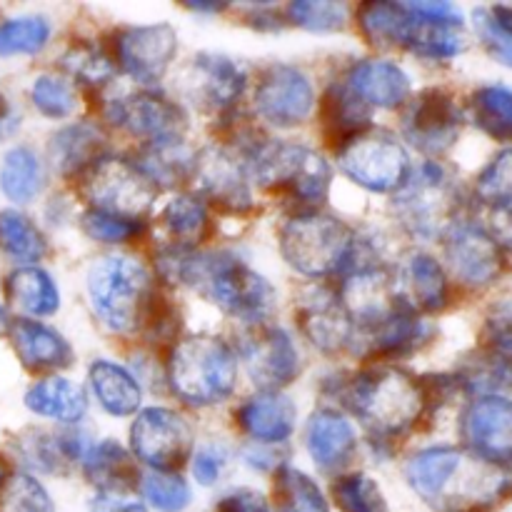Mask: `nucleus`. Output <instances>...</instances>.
Instances as JSON below:
<instances>
[{
  "label": "nucleus",
  "instance_id": "obj_23",
  "mask_svg": "<svg viewBox=\"0 0 512 512\" xmlns=\"http://www.w3.org/2000/svg\"><path fill=\"white\" fill-rule=\"evenodd\" d=\"M395 293L400 303L413 313L415 310L435 313L448 303V278L435 258L425 253L410 255L395 278Z\"/></svg>",
  "mask_w": 512,
  "mask_h": 512
},
{
  "label": "nucleus",
  "instance_id": "obj_13",
  "mask_svg": "<svg viewBox=\"0 0 512 512\" xmlns=\"http://www.w3.org/2000/svg\"><path fill=\"white\" fill-rule=\"evenodd\" d=\"M338 298L353 330H360V335L370 333L405 308L395 293V278L378 265L353 270L345 278Z\"/></svg>",
  "mask_w": 512,
  "mask_h": 512
},
{
  "label": "nucleus",
  "instance_id": "obj_55",
  "mask_svg": "<svg viewBox=\"0 0 512 512\" xmlns=\"http://www.w3.org/2000/svg\"><path fill=\"white\" fill-rule=\"evenodd\" d=\"M218 512H270L268 503L255 490H235L218 503Z\"/></svg>",
  "mask_w": 512,
  "mask_h": 512
},
{
  "label": "nucleus",
  "instance_id": "obj_39",
  "mask_svg": "<svg viewBox=\"0 0 512 512\" xmlns=\"http://www.w3.org/2000/svg\"><path fill=\"white\" fill-rule=\"evenodd\" d=\"M273 495L280 512H330L328 500L320 493L318 485L308 475L288 465L275 473Z\"/></svg>",
  "mask_w": 512,
  "mask_h": 512
},
{
  "label": "nucleus",
  "instance_id": "obj_9",
  "mask_svg": "<svg viewBox=\"0 0 512 512\" xmlns=\"http://www.w3.org/2000/svg\"><path fill=\"white\" fill-rule=\"evenodd\" d=\"M340 170L373 193L398 190L410 175V158L388 130L368 128L340 148Z\"/></svg>",
  "mask_w": 512,
  "mask_h": 512
},
{
  "label": "nucleus",
  "instance_id": "obj_8",
  "mask_svg": "<svg viewBox=\"0 0 512 512\" xmlns=\"http://www.w3.org/2000/svg\"><path fill=\"white\" fill-rule=\"evenodd\" d=\"M393 210L413 235L438 238L455 225L458 190L440 165L425 163L410 170L408 180L395 190Z\"/></svg>",
  "mask_w": 512,
  "mask_h": 512
},
{
  "label": "nucleus",
  "instance_id": "obj_58",
  "mask_svg": "<svg viewBox=\"0 0 512 512\" xmlns=\"http://www.w3.org/2000/svg\"><path fill=\"white\" fill-rule=\"evenodd\" d=\"M18 123H20L18 110H15L8 100L0 98V140L10 138V135L18 130Z\"/></svg>",
  "mask_w": 512,
  "mask_h": 512
},
{
  "label": "nucleus",
  "instance_id": "obj_61",
  "mask_svg": "<svg viewBox=\"0 0 512 512\" xmlns=\"http://www.w3.org/2000/svg\"><path fill=\"white\" fill-rule=\"evenodd\" d=\"M0 483H3V463H0Z\"/></svg>",
  "mask_w": 512,
  "mask_h": 512
},
{
  "label": "nucleus",
  "instance_id": "obj_48",
  "mask_svg": "<svg viewBox=\"0 0 512 512\" xmlns=\"http://www.w3.org/2000/svg\"><path fill=\"white\" fill-rule=\"evenodd\" d=\"M143 495L155 510L180 512L188 508L190 488L175 473H150L143 478Z\"/></svg>",
  "mask_w": 512,
  "mask_h": 512
},
{
  "label": "nucleus",
  "instance_id": "obj_47",
  "mask_svg": "<svg viewBox=\"0 0 512 512\" xmlns=\"http://www.w3.org/2000/svg\"><path fill=\"white\" fill-rule=\"evenodd\" d=\"M475 193L480 203L488 205L490 210L512 205V148L495 155L493 163L478 178Z\"/></svg>",
  "mask_w": 512,
  "mask_h": 512
},
{
  "label": "nucleus",
  "instance_id": "obj_33",
  "mask_svg": "<svg viewBox=\"0 0 512 512\" xmlns=\"http://www.w3.org/2000/svg\"><path fill=\"white\" fill-rule=\"evenodd\" d=\"M323 125L325 135L338 143V148H343L348 140L370 128L368 105L360 103L345 83L333 85L323 100Z\"/></svg>",
  "mask_w": 512,
  "mask_h": 512
},
{
  "label": "nucleus",
  "instance_id": "obj_15",
  "mask_svg": "<svg viewBox=\"0 0 512 512\" xmlns=\"http://www.w3.org/2000/svg\"><path fill=\"white\" fill-rule=\"evenodd\" d=\"M313 85L293 65H273L255 88V110L275 128H295L313 113Z\"/></svg>",
  "mask_w": 512,
  "mask_h": 512
},
{
  "label": "nucleus",
  "instance_id": "obj_22",
  "mask_svg": "<svg viewBox=\"0 0 512 512\" xmlns=\"http://www.w3.org/2000/svg\"><path fill=\"white\" fill-rule=\"evenodd\" d=\"M298 323L310 343H315L325 353H335L353 340V323L338 293H330V290H313L305 295L298 308Z\"/></svg>",
  "mask_w": 512,
  "mask_h": 512
},
{
  "label": "nucleus",
  "instance_id": "obj_46",
  "mask_svg": "<svg viewBox=\"0 0 512 512\" xmlns=\"http://www.w3.org/2000/svg\"><path fill=\"white\" fill-rule=\"evenodd\" d=\"M0 512H55V508L38 480L18 473L0 483Z\"/></svg>",
  "mask_w": 512,
  "mask_h": 512
},
{
  "label": "nucleus",
  "instance_id": "obj_19",
  "mask_svg": "<svg viewBox=\"0 0 512 512\" xmlns=\"http://www.w3.org/2000/svg\"><path fill=\"white\" fill-rule=\"evenodd\" d=\"M118 63L138 83H155L165 75L178 50V35L168 23L138 25L118 35Z\"/></svg>",
  "mask_w": 512,
  "mask_h": 512
},
{
  "label": "nucleus",
  "instance_id": "obj_38",
  "mask_svg": "<svg viewBox=\"0 0 512 512\" xmlns=\"http://www.w3.org/2000/svg\"><path fill=\"white\" fill-rule=\"evenodd\" d=\"M365 38L378 48H403L408 8L405 3H365L358 13Z\"/></svg>",
  "mask_w": 512,
  "mask_h": 512
},
{
  "label": "nucleus",
  "instance_id": "obj_34",
  "mask_svg": "<svg viewBox=\"0 0 512 512\" xmlns=\"http://www.w3.org/2000/svg\"><path fill=\"white\" fill-rule=\"evenodd\" d=\"M5 290H8L10 303L30 315H53L60 308L58 285L45 270L35 268V265L13 270L8 275Z\"/></svg>",
  "mask_w": 512,
  "mask_h": 512
},
{
  "label": "nucleus",
  "instance_id": "obj_25",
  "mask_svg": "<svg viewBox=\"0 0 512 512\" xmlns=\"http://www.w3.org/2000/svg\"><path fill=\"white\" fill-rule=\"evenodd\" d=\"M8 333L20 363L28 370H60L73 365L75 355L68 340L48 325L20 318L10 323Z\"/></svg>",
  "mask_w": 512,
  "mask_h": 512
},
{
  "label": "nucleus",
  "instance_id": "obj_2",
  "mask_svg": "<svg viewBox=\"0 0 512 512\" xmlns=\"http://www.w3.org/2000/svg\"><path fill=\"white\" fill-rule=\"evenodd\" d=\"M173 275L198 288L220 310L258 325L275 310V290L263 275L230 255H173Z\"/></svg>",
  "mask_w": 512,
  "mask_h": 512
},
{
  "label": "nucleus",
  "instance_id": "obj_42",
  "mask_svg": "<svg viewBox=\"0 0 512 512\" xmlns=\"http://www.w3.org/2000/svg\"><path fill=\"white\" fill-rule=\"evenodd\" d=\"M473 118L480 130L498 140H512V90L485 85L473 95Z\"/></svg>",
  "mask_w": 512,
  "mask_h": 512
},
{
  "label": "nucleus",
  "instance_id": "obj_6",
  "mask_svg": "<svg viewBox=\"0 0 512 512\" xmlns=\"http://www.w3.org/2000/svg\"><path fill=\"white\" fill-rule=\"evenodd\" d=\"M245 170L260 188L283 193L298 203L320 205L328 198L330 165L308 145H253L245 155Z\"/></svg>",
  "mask_w": 512,
  "mask_h": 512
},
{
  "label": "nucleus",
  "instance_id": "obj_16",
  "mask_svg": "<svg viewBox=\"0 0 512 512\" xmlns=\"http://www.w3.org/2000/svg\"><path fill=\"white\" fill-rule=\"evenodd\" d=\"M445 258L455 278L473 288L490 285L505 270L503 248L488 230L470 223H455L445 233Z\"/></svg>",
  "mask_w": 512,
  "mask_h": 512
},
{
  "label": "nucleus",
  "instance_id": "obj_21",
  "mask_svg": "<svg viewBox=\"0 0 512 512\" xmlns=\"http://www.w3.org/2000/svg\"><path fill=\"white\" fill-rule=\"evenodd\" d=\"M245 73L238 63L225 55L200 53L190 63L188 95L205 110H230L245 90Z\"/></svg>",
  "mask_w": 512,
  "mask_h": 512
},
{
  "label": "nucleus",
  "instance_id": "obj_52",
  "mask_svg": "<svg viewBox=\"0 0 512 512\" xmlns=\"http://www.w3.org/2000/svg\"><path fill=\"white\" fill-rule=\"evenodd\" d=\"M83 230L93 240H100V243H125V240L140 233V223L133 218H123V215L90 208L83 215Z\"/></svg>",
  "mask_w": 512,
  "mask_h": 512
},
{
  "label": "nucleus",
  "instance_id": "obj_24",
  "mask_svg": "<svg viewBox=\"0 0 512 512\" xmlns=\"http://www.w3.org/2000/svg\"><path fill=\"white\" fill-rule=\"evenodd\" d=\"M308 453L323 470L343 468L355 455V430L338 410L323 408L310 415L305 433Z\"/></svg>",
  "mask_w": 512,
  "mask_h": 512
},
{
  "label": "nucleus",
  "instance_id": "obj_45",
  "mask_svg": "<svg viewBox=\"0 0 512 512\" xmlns=\"http://www.w3.org/2000/svg\"><path fill=\"white\" fill-rule=\"evenodd\" d=\"M50 38V25L38 15L5 20L0 25V55H30L38 53Z\"/></svg>",
  "mask_w": 512,
  "mask_h": 512
},
{
  "label": "nucleus",
  "instance_id": "obj_10",
  "mask_svg": "<svg viewBox=\"0 0 512 512\" xmlns=\"http://www.w3.org/2000/svg\"><path fill=\"white\" fill-rule=\"evenodd\" d=\"M85 193L95 210L138 220L155 203L158 188L135 163L103 158L90 168Z\"/></svg>",
  "mask_w": 512,
  "mask_h": 512
},
{
  "label": "nucleus",
  "instance_id": "obj_20",
  "mask_svg": "<svg viewBox=\"0 0 512 512\" xmlns=\"http://www.w3.org/2000/svg\"><path fill=\"white\" fill-rule=\"evenodd\" d=\"M193 180L198 185L200 195L218 205V208L243 213L253 205L245 160H238L228 150L208 148L205 153L195 155Z\"/></svg>",
  "mask_w": 512,
  "mask_h": 512
},
{
  "label": "nucleus",
  "instance_id": "obj_44",
  "mask_svg": "<svg viewBox=\"0 0 512 512\" xmlns=\"http://www.w3.org/2000/svg\"><path fill=\"white\" fill-rule=\"evenodd\" d=\"M333 498L343 512H390L380 485L363 473L335 480Z\"/></svg>",
  "mask_w": 512,
  "mask_h": 512
},
{
  "label": "nucleus",
  "instance_id": "obj_28",
  "mask_svg": "<svg viewBox=\"0 0 512 512\" xmlns=\"http://www.w3.org/2000/svg\"><path fill=\"white\" fill-rule=\"evenodd\" d=\"M105 138L95 125L78 123L58 130L50 140V158L60 175H78L103 160Z\"/></svg>",
  "mask_w": 512,
  "mask_h": 512
},
{
  "label": "nucleus",
  "instance_id": "obj_40",
  "mask_svg": "<svg viewBox=\"0 0 512 512\" xmlns=\"http://www.w3.org/2000/svg\"><path fill=\"white\" fill-rule=\"evenodd\" d=\"M0 250L20 263H38L48 245L40 230L18 210H0Z\"/></svg>",
  "mask_w": 512,
  "mask_h": 512
},
{
  "label": "nucleus",
  "instance_id": "obj_57",
  "mask_svg": "<svg viewBox=\"0 0 512 512\" xmlns=\"http://www.w3.org/2000/svg\"><path fill=\"white\" fill-rule=\"evenodd\" d=\"M90 512H148L138 500H130L125 495H105L100 493L98 498L90 503Z\"/></svg>",
  "mask_w": 512,
  "mask_h": 512
},
{
  "label": "nucleus",
  "instance_id": "obj_26",
  "mask_svg": "<svg viewBox=\"0 0 512 512\" xmlns=\"http://www.w3.org/2000/svg\"><path fill=\"white\" fill-rule=\"evenodd\" d=\"M348 90L363 105L395 108L410 95V78L390 60H363L348 75Z\"/></svg>",
  "mask_w": 512,
  "mask_h": 512
},
{
  "label": "nucleus",
  "instance_id": "obj_35",
  "mask_svg": "<svg viewBox=\"0 0 512 512\" xmlns=\"http://www.w3.org/2000/svg\"><path fill=\"white\" fill-rule=\"evenodd\" d=\"M135 165L153 180V185L170 188V185L183 183L188 175H193L195 155L185 148L183 138L155 140V143H148V148L143 150V158Z\"/></svg>",
  "mask_w": 512,
  "mask_h": 512
},
{
  "label": "nucleus",
  "instance_id": "obj_5",
  "mask_svg": "<svg viewBox=\"0 0 512 512\" xmlns=\"http://www.w3.org/2000/svg\"><path fill=\"white\" fill-rule=\"evenodd\" d=\"M238 380L235 353L218 338L195 335L170 353L168 383L183 403L208 408L228 398Z\"/></svg>",
  "mask_w": 512,
  "mask_h": 512
},
{
  "label": "nucleus",
  "instance_id": "obj_11",
  "mask_svg": "<svg viewBox=\"0 0 512 512\" xmlns=\"http://www.w3.org/2000/svg\"><path fill=\"white\" fill-rule=\"evenodd\" d=\"M130 445L155 473H175L193 453V433L175 410L148 408L130 428Z\"/></svg>",
  "mask_w": 512,
  "mask_h": 512
},
{
  "label": "nucleus",
  "instance_id": "obj_56",
  "mask_svg": "<svg viewBox=\"0 0 512 512\" xmlns=\"http://www.w3.org/2000/svg\"><path fill=\"white\" fill-rule=\"evenodd\" d=\"M490 235L495 238V243L500 248L510 250L512 253V205L508 208H498V210H490Z\"/></svg>",
  "mask_w": 512,
  "mask_h": 512
},
{
  "label": "nucleus",
  "instance_id": "obj_37",
  "mask_svg": "<svg viewBox=\"0 0 512 512\" xmlns=\"http://www.w3.org/2000/svg\"><path fill=\"white\" fill-rule=\"evenodd\" d=\"M43 165L30 148H13L5 153L0 168V190L13 203H30L43 190Z\"/></svg>",
  "mask_w": 512,
  "mask_h": 512
},
{
  "label": "nucleus",
  "instance_id": "obj_60",
  "mask_svg": "<svg viewBox=\"0 0 512 512\" xmlns=\"http://www.w3.org/2000/svg\"><path fill=\"white\" fill-rule=\"evenodd\" d=\"M8 328H10V325H8V315H5V310L0 308V335L8 333Z\"/></svg>",
  "mask_w": 512,
  "mask_h": 512
},
{
  "label": "nucleus",
  "instance_id": "obj_49",
  "mask_svg": "<svg viewBox=\"0 0 512 512\" xmlns=\"http://www.w3.org/2000/svg\"><path fill=\"white\" fill-rule=\"evenodd\" d=\"M290 20L295 25L313 33H333L340 30L348 20V8L343 3H310V0H298L288 8Z\"/></svg>",
  "mask_w": 512,
  "mask_h": 512
},
{
  "label": "nucleus",
  "instance_id": "obj_54",
  "mask_svg": "<svg viewBox=\"0 0 512 512\" xmlns=\"http://www.w3.org/2000/svg\"><path fill=\"white\" fill-rule=\"evenodd\" d=\"M225 468V450L220 445L200 450L193 460V475L200 485H213L223 475Z\"/></svg>",
  "mask_w": 512,
  "mask_h": 512
},
{
  "label": "nucleus",
  "instance_id": "obj_4",
  "mask_svg": "<svg viewBox=\"0 0 512 512\" xmlns=\"http://www.w3.org/2000/svg\"><path fill=\"white\" fill-rule=\"evenodd\" d=\"M153 295L148 270L130 255H103L88 273L90 305L113 333L143 328Z\"/></svg>",
  "mask_w": 512,
  "mask_h": 512
},
{
  "label": "nucleus",
  "instance_id": "obj_50",
  "mask_svg": "<svg viewBox=\"0 0 512 512\" xmlns=\"http://www.w3.org/2000/svg\"><path fill=\"white\" fill-rule=\"evenodd\" d=\"M35 108L48 118H65L75 110V93L60 75H40L35 78L33 90H30Z\"/></svg>",
  "mask_w": 512,
  "mask_h": 512
},
{
  "label": "nucleus",
  "instance_id": "obj_29",
  "mask_svg": "<svg viewBox=\"0 0 512 512\" xmlns=\"http://www.w3.org/2000/svg\"><path fill=\"white\" fill-rule=\"evenodd\" d=\"M83 470L85 478L95 488L103 490L105 495H123L138 480V470H135L133 458L115 440H103V443L93 445L90 453L83 458Z\"/></svg>",
  "mask_w": 512,
  "mask_h": 512
},
{
  "label": "nucleus",
  "instance_id": "obj_12",
  "mask_svg": "<svg viewBox=\"0 0 512 512\" xmlns=\"http://www.w3.org/2000/svg\"><path fill=\"white\" fill-rule=\"evenodd\" d=\"M463 128V110L443 88H428L410 100L403 115V135L410 145L428 155L450 150Z\"/></svg>",
  "mask_w": 512,
  "mask_h": 512
},
{
  "label": "nucleus",
  "instance_id": "obj_51",
  "mask_svg": "<svg viewBox=\"0 0 512 512\" xmlns=\"http://www.w3.org/2000/svg\"><path fill=\"white\" fill-rule=\"evenodd\" d=\"M65 70L88 85H100L113 75V63L95 45H75L63 58Z\"/></svg>",
  "mask_w": 512,
  "mask_h": 512
},
{
  "label": "nucleus",
  "instance_id": "obj_31",
  "mask_svg": "<svg viewBox=\"0 0 512 512\" xmlns=\"http://www.w3.org/2000/svg\"><path fill=\"white\" fill-rule=\"evenodd\" d=\"M25 405L35 415L58 420V423H78L88 410L85 393L65 378H45L25 393Z\"/></svg>",
  "mask_w": 512,
  "mask_h": 512
},
{
  "label": "nucleus",
  "instance_id": "obj_30",
  "mask_svg": "<svg viewBox=\"0 0 512 512\" xmlns=\"http://www.w3.org/2000/svg\"><path fill=\"white\" fill-rule=\"evenodd\" d=\"M90 388H93L95 398H98L100 408L105 413L115 415V418H125L133 415L140 408V385L133 375L120 365L108 363V360H98L93 363L88 373Z\"/></svg>",
  "mask_w": 512,
  "mask_h": 512
},
{
  "label": "nucleus",
  "instance_id": "obj_32",
  "mask_svg": "<svg viewBox=\"0 0 512 512\" xmlns=\"http://www.w3.org/2000/svg\"><path fill=\"white\" fill-rule=\"evenodd\" d=\"M160 230L175 250L195 248L208 238V208L195 195H178L160 213Z\"/></svg>",
  "mask_w": 512,
  "mask_h": 512
},
{
  "label": "nucleus",
  "instance_id": "obj_59",
  "mask_svg": "<svg viewBox=\"0 0 512 512\" xmlns=\"http://www.w3.org/2000/svg\"><path fill=\"white\" fill-rule=\"evenodd\" d=\"M193 10H223L225 3H188Z\"/></svg>",
  "mask_w": 512,
  "mask_h": 512
},
{
  "label": "nucleus",
  "instance_id": "obj_18",
  "mask_svg": "<svg viewBox=\"0 0 512 512\" xmlns=\"http://www.w3.org/2000/svg\"><path fill=\"white\" fill-rule=\"evenodd\" d=\"M465 445L493 465L512 463V403L498 395L475 400L463 418Z\"/></svg>",
  "mask_w": 512,
  "mask_h": 512
},
{
  "label": "nucleus",
  "instance_id": "obj_36",
  "mask_svg": "<svg viewBox=\"0 0 512 512\" xmlns=\"http://www.w3.org/2000/svg\"><path fill=\"white\" fill-rule=\"evenodd\" d=\"M428 338V330L420 323L418 315L410 308L398 310L390 320H385L383 325H378L370 333H363L365 345L370 348V353L378 355H403L410 350L418 348L423 340Z\"/></svg>",
  "mask_w": 512,
  "mask_h": 512
},
{
  "label": "nucleus",
  "instance_id": "obj_7",
  "mask_svg": "<svg viewBox=\"0 0 512 512\" xmlns=\"http://www.w3.org/2000/svg\"><path fill=\"white\" fill-rule=\"evenodd\" d=\"M280 250L298 273L325 278L353 260L355 235L343 220L323 213H300L285 223Z\"/></svg>",
  "mask_w": 512,
  "mask_h": 512
},
{
  "label": "nucleus",
  "instance_id": "obj_1",
  "mask_svg": "<svg viewBox=\"0 0 512 512\" xmlns=\"http://www.w3.org/2000/svg\"><path fill=\"white\" fill-rule=\"evenodd\" d=\"M405 478L438 512H488L510 493V480L500 465L445 445L415 453Z\"/></svg>",
  "mask_w": 512,
  "mask_h": 512
},
{
  "label": "nucleus",
  "instance_id": "obj_41",
  "mask_svg": "<svg viewBox=\"0 0 512 512\" xmlns=\"http://www.w3.org/2000/svg\"><path fill=\"white\" fill-rule=\"evenodd\" d=\"M23 455L35 468L45 470V473H55L60 465L83 458V440H80V435L73 433H30L28 440L23 443Z\"/></svg>",
  "mask_w": 512,
  "mask_h": 512
},
{
  "label": "nucleus",
  "instance_id": "obj_3",
  "mask_svg": "<svg viewBox=\"0 0 512 512\" xmlns=\"http://www.w3.org/2000/svg\"><path fill=\"white\" fill-rule=\"evenodd\" d=\"M348 405L375 438L393 440L413 430L428 398L425 388L395 365H373L350 383Z\"/></svg>",
  "mask_w": 512,
  "mask_h": 512
},
{
  "label": "nucleus",
  "instance_id": "obj_14",
  "mask_svg": "<svg viewBox=\"0 0 512 512\" xmlns=\"http://www.w3.org/2000/svg\"><path fill=\"white\" fill-rule=\"evenodd\" d=\"M245 368L263 393H278L300 373V355L285 330L255 325L240 343Z\"/></svg>",
  "mask_w": 512,
  "mask_h": 512
},
{
  "label": "nucleus",
  "instance_id": "obj_43",
  "mask_svg": "<svg viewBox=\"0 0 512 512\" xmlns=\"http://www.w3.org/2000/svg\"><path fill=\"white\" fill-rule=\"evenodd\" d=\"M473 20L490 55L512 68V8L508 5H495L488 10L480 8L475 10Z\"/></svg>",
  "mask_w": 512,
  "mask_h": 512
},
{
  "label": "nucleus",
  "instance_id": "obj_53",
  "mask_svg": "<svg viewBox=\"0 0 512 512\" xmlns=\"http://www.w3.org/2000/svg\"><path fill=\"white\" fill-rule=\"evenodd\" d=\"M485 348L493 360L512 368V303H503L485 323Z\"/></svg>",
  "mask_w": 512,
  "mask_h": 512
},
{
  "label": "nucleus",
  "instance_id": "obj_17",
  "mask_svg": "<svg viewBox=\"0 0 512 512\" xmlns=\"http://www.w3.org/2000/svg\"><path fill=\"white\" fill-rule=\"evenodd\" d=\"M108 118L128 133L148 138L150 143L183 138L185 130L183 110L155 90H135V93L113 100L108 108Z\"/></svg>",
  "mask_w": 512,
  "mask_h": 512
},
{
  "label": "nucleus",
  "instance_id": "obj_27",
  "mask_svg": "<svg viewBox=\"0 0 512 512\" xmlns=\"http://www.w3.org/2000/svg\"><path fill=\"white\" fill-rule=\"evenodd\" d=\"M295 405L283 393H260L245 400L238 410V423L258 443H283L295 430Z\"/></svg>",
  "mask_w": 512,
  "mask_h": 512
}]
</instances>
